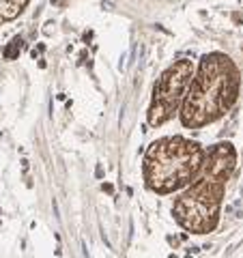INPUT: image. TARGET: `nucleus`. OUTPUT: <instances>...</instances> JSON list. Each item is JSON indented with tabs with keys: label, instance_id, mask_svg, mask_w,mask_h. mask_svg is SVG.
Instances as JSON below:
<instances>
[{
	"label": "nucleus",
	"instance_id": "f257e3e1",
	"mask_svg": "<svg viewBox=\"0 0 243 258\" xmlns=\"http://www.w3.org/2000/svg\"><path fill=\"white\" fill-rule=\"evenodd\" d=\"M237 168V149L232 142H215L209 147L200 172L183 194L174 198L172 217L192 235H209L217 228L224 205V194Z\"/></svg>",
	"mask_w": 243,
	"mask_h": 258
},
{
	"label": "nucleus",
	"instance_id": "f03ea898",
	"mask_svg": "<svg viewBox=\"0 0 243 258\" xmlns=\"http://www.w3.org/2000/svg\"><path fill=\"white\" fill-rule=\"evenodd\" d=\"M241 74L234 60L224 52H209L200 58L190 88L179 110L185 129H202L220 120L239 99Z\"/></svg>",
	"mask_w": 243,
	"mask_h": 258
},
{
	"label": "nucleus",
	"instance_id": "7ed1b4c3",
	"mask_svg": "<svg viewBox=\"0 0 243 258\" xmlns=\"http://www.w3.org/2000/svg\"><path fill=\"white\" fill-rule=\"evenodd\" d=\"M207 151L196 140L164 136L151 142L142 159L144 185L159 196L181 191L196 179Z\"/></svg>",
	"mask_w": 243,
	"mask_h": 258
},
{
	"label": "nucleus",
	"instance_id": "20e7f679",
	"mask_svg": "<svg viewBox=\"0 0 243 258\" xmlns=\"http://www.w3.org/2000/svg\"><path fill=\"white\" fill-rule=\"evenodd\" d=\"M192 78H194V62L190 58L174 60L159 76L155 86H153L149 112H147V120L153 129L166 125L168 120L174 118V114H179Z\"/></svg>",
	"mask_w": 243,
	"mask_h": 258
},
{
	"label": "nucleus",
	"instance_id": "39448f33",
	"mask_svg": "<svg viewBox=\"0 0 243 258\" xmlns=\"http://www.w3.org/2000/svg\"><path fill=\"white\" fill-rule=\"evenodd\" d=\"M28 5L30 0H0V26L20 18Z\"/></svg>",
	"mask_w": 243,
	"mask_h": 258
},
{
	"label": "nucleus",
	"instance_id": "423d86ee",
	"mask_svg": "<svg viewBox=\"0 0 243 258\" xmlns=\"http://www.w3.org/2000/svg\"><path fill=\"white\" fill-rule=\"evenodd\" d=\"M18 47H22V39L18 37V39H13V41H11V47H7V50H5V56H7V58H15V50H18Z\"/></svg>",
	"mask_w": 243,
	"mask_h": 258
}]
</instances>
